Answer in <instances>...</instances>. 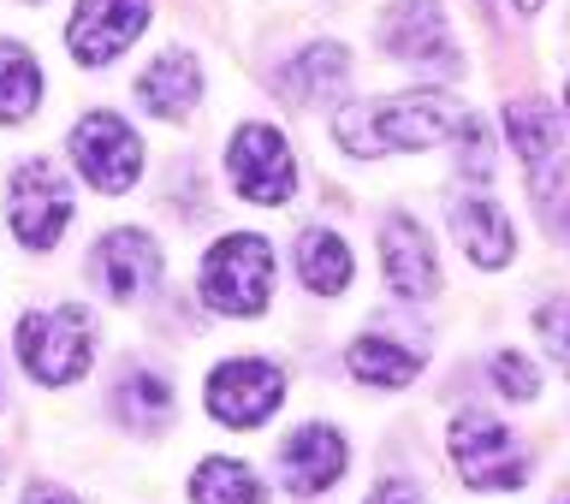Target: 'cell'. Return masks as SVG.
<instances>
[{
	"mask_svg": "<svg viewBox=\"0 0 570 504\" xmlns=\"http://www.w3.org/2000/svg\"><path fill=\"white\" fill-rule=\"evenodd\" d=\"M274 285V249L262 231H232L203 256V303L214 315H262Z\"/></svg>",
	"mask_w": 570,
	"mask_h": 504,
	"instance_id": "7a4b0ae2",
	"label": "cell"
},
{
	"mask_svg": "<svg viewBox=\"0 0 570 504\" xmlns=\"http://www.w3.org/2000/svg\"><path fill=\"white\" fill-rule=\"evenodd\" d=\"M279 475H285V487L292 493H327L338 475H345V439L333 434V427H321V422H309V427H297L292 439L279 445Z\"/></svg>",
	"mask_w": 570,
	"mask_h": 504,
	"instance_id": "4fadbf2b",
	"label": "cell"
},
{
	"mask_svg": "<svg viewBox=\"0 0 570 504\" xmlns=\"http://www.w3.org/2000/svg\"><path fill=\"white\" fill-rule=\"evenodd\" d=\"M285 398V374L274 363H256V356H238V363H220L208 381V416L226 427H262Z\"/></svg>",
	"mask_w": 570,
	"mask_h": 504,
	"instance_id": "ba28073f",
	"label": "cell"
},
{
	"mask_svg": "<svg viewBox=\"0 0 570 504\" xmlns=\"http://www.w3.org/2000/svg\"><path fill=\"white\" fill-rule=\"evenodd\" d=\"M345 363H351L356 381H368V386H410V381H416V368H422V350L399 345L392 333H363L351 345Z\"/></svg>",
	"mask_w": 570,
	"mask_h": 504,
	"instance_id": "e0dca14e",
	"label": "cell"
},
{
	"mask_svg": "<svg viewBox=\"0 0 570 504\" xmlns=\"http://www.w3.org/2000/svg\"><path fill=\"white\" fill-rule=\"evenodd\" d=\"M24 504H71V498H66L60 487H30V498H24Z\"/></svg>",
	"mask_w": 570,
	"mask_h": 504,
	"instance_id": "4316f807",
	"label": "cell"
},
{
	"mask_svg": "<svg viewBox=\"0 0 570 504\" xmlns=\"http://www.w3.org/2000/svg\"><path fill=\"white\" fill-rule=\"evenodd\" d=\"M452 231L463 238V256H470L475 267H505L517 256V231L488 196H463V202L452 208Z\"/></svg>",
	"mask_w": 570,
	"mask_h": 504,
	"instance_id": "2e32d148",
	"label": "cell"
},
{
	"mask_svg": "<svg viewBox=\"0 0 570 504\" xmlns=\"http://www.w3.org/2000/svg\"><path fill=\"white\" fill-rule=\"evenodd\" d=\"M381 42L392 60L404 66H434V71H458V48L452 30H445L440 0H392V12L381 18Z\"/></svg>",
	"mask_w": 570,
	"mask_h": 504,
	"instance_id": "30bf717a",
	"label": "cell"
},
{
	"mask_svg": "<svg viewBox=\"0 0 570 504\" xmlns=\"http://www.w3.org/2000/svg\"><path fill=\"white\" fill-rule=\"evenodd\" d=\"M564 101H570V89H564Z\"/></svg>",
	"mask_w": 570,
	"mask_h": 504,
	"instance_id": "f546056e",
	"label": "cell"
},
{
	"mask_svg": "<svg viewBox=\"0 0 570 504\" xmlns=\"http://www.w3.org/2000/svg\"><path fill=\"white\" fill-rule=\"evenodd\" d=\"M458 160H463V172H470V178H488L493 172V142H488V125H481L475 113L470 119H463L458 125Z\"/></svg>",
	"mask_w": 570,
	"mask_h": 504,
	"instance_id": "cb8c5ba5",
	"label": "cell"
},
{
	"mask_svg": "<svg viewBox=\"0 0 570 504\" xmlns=\"http://www.w3.org/2000/svg\"><path fill=\"white\" fill-rule=\"evenodd\" d=\"M89 267H96L101 291L114 297V303H125V297L149 291V285L160 279V249H155L149 231L119 226V231H107V238L96 244V256H89Z\"/></svg>",
	"mask_w": 570,
	"mask_h": 504,
	"instance_id": "8fae6325",
	"label": "cell"
},
{
	"mask_svg": "<svg viewBox=\"0 0 570 504\" xmlns=\"http://www.w3.org/2000/svg\"><path fill=\"white\" fill-rule=\"evenodd\" d=\"M297 274H303V285H309V291H321V297L345 291V285H351V249H345V238H338V231H327V226L303 231V238H297Z\"/></svg>",
	"mask_w": 570,
	"mask_h": 504,
	"instance_id": "ac0fdd59",
	"label": "cell"
},
{
	"mask_svg": "<svg viewBox=\"0 0 570 504\" xmlns=\"http://www.w3.org/2000/svg\"><path fill=\"white\" fill-rule=\"evenodd\" d=\"M505 131H511V149L523 155V167L534 178V196H552V185H559V172H564V149H559V119L547 113L534 96L523 101H511L505 107Z\"/></svg>",
	"mask_w": 570,
	"mask_h": 504,
	"instance_id": "7c38bea8",
	"label": "cell"
},
{
	"mask_svg": "<svg viewBox=\"0 0 570 504\" xmlns=\"http://www.w3.org/2000/svg\"><path fill=\"white\" fill-rule=\"evenodd\" d=\"M534 7H541V0H517V12H534Z\"/></svg>",
	"mask_w": 570,
	"mask_h": 504,
	"instance_id": "83f0119b",
	"label": "cell"
},
{
	"mask_svg": "<svg viewBox=\"0 0 570 504\" xmlns=\"http://www.w3.org/2000/svg\"><path fill=\"white\" fill-rule=\"evenodd\" d=\"M368 504H422V487L416 481H381V487L368 493Z\"/></svg>",
	"mask_w": 570,
	"mask_h": 504,
	"instance_id": "484cf974",
	"label": "cell"
},
{
	"mask_svg": "<svg viewBox=\"0 0 570 504\" xmlns=\"http://www.w3.org/2000/svg\"><path fill=\"white\" fill-rule=\"evenodd\" d=\"M119 409L131 422H142V427H160L173 416V392H167V381L160 374H131L125 381V392H119Z\"/></svg>",
	"mask_w": 570,
	"mask_h": 504,
	"instance_id": "7402d4cb",
	"label": "cell"
},
{
	"mask_svg": "<svg viewBox=\"0 0 570 504\" xmlns=\"http://www.w3.org/2000/svg\"><path fill=\"white\" fill-rule=\"evenodd\" d=\"M196 96H203V71H196V60L185 48H167L137 78V101L149 107V113H160V119H185L196 107Z\"/></svg>",
	"mask_w": 570,
	"mask_h": 504,
	"instance_id": "9a60e30c",
	"label": "cell"
},
{
	"mask_svg": "<svg viewBox=\"0 0 570 504\" xmlns=\"http://www.w3.org/2000/svg\"><path fill=\"white\" fill-rule=\"evenodd\" d=\"M142 24H149V0H78V12H71V24H66L71 60L78 66L119 60V53L137 42Z\"/></svg>",
	"mask_w": 570,
	"mask_h": 504,
	"instance_id": "9c48e42d",
	"label": "cell"
},
{
	"mask_svg": "<svg viewBox=\"0 0 570 504\" xmlns=\"http://www.w3.org/2000/svg\"><path fill=\"white\" fill-rule=\"evenodd\" d=\"M226 172H232L244 202H262V208L292 202V190H297L292 149H285V137L274 125H238V137L226 149Z\"/></svg>",
	"mask_w": 570,
	"mask_h": 504,
	"instance_id": "52a82bcc",
	"label": "cell"
},
{
	"mask_svg": "<svg viewBox=\"0 0 570 504\" xmlns=\"http://www.w3.org/2000/svg\"><path fill=\"white\" fill-rule=\"evenodd\" d=\"M345 71H351L345 48H309V53H297V60L279 71V83L292 89V101H327L333 89L345 83Z\"/></svg>",
	"mask_w": 570,
	"mask_h": 504,
	"instance_id": "ffe728a7",
	"label": "cell"
},
{
	"mask_svg": "<svg viewBox=\"0 0 570 504\" xmlns=\"http://www.w3.org/2000/svg\"><path fill=\"white\" fill-rule=\"evenodd\" d=\"M452 463L463 470L470 487H488V493H511L529 481V452L517 445L511 427H499L493 416H458L452 422Z\"/></svg>",
	"mask_w": 570,
	"mask_h": 504,
	"instance_id": "277c9868",
	"label": "cell"
},
{
	"mask_svg": "<svg viewBox=\"0 0 570 504\" xmlns=\"http://www.w3.org/2000/svg\"><path fill=\"white\" fill-rule=\"evenodd\" d=\"M534 333L547 338V350H552V363H559L570 374V297H552L541 315H534Z\"/></svg>",
	"mask_w": 570,
	"mask_h": 504,
	"instance_id": "603a6c76",
	"label": "cell"
},
{
	"mask_svg": "<svg viewBox=\"0 0 570 504\" xmlns=\"http://www.w3.org/2000/svg\"><path fill=\"white\" fill-rule=\"evenodd\" d=\"M190 504H262V481L232 457H208L190 475Z\"/></svg>",
	"mask_w": 570,
	"mask_h": 504,
	"instance_id": "44dd1931",
	"label": "cell"
},
{
	"mask_svg": "<svg viewBox=\"0 0 570 504\" xmlns=\"http://www.w3.org/2000/svg\"><path fill=\"white\" fill-rule=\"evenodd\" d=\"M470 119L445 89H404L386 101H345L333 113V137L351 155H374V149H434Z\"/></svg>",
	"mask_w": 570,
	"mask_h": 504,
	"instance_id": "6da1fadb",
	"label": "cell"
},
{
	"mask_svg": "<svg viewBox=\"0 0 570 504\" xmlns=\"http://www.w3.org/2000/svg\"><path fill=\"white\" fill-rule=\"evenodd\" d=\"M71 160H78L83 185H96L101 196H125L142 172V142L119 113H83L71 131Z\"/></svg>",
	"mask_w": 570,
	"mask_h": 504,
	"instance_id": "5b68a950",
	"label": "cell"
},
{
	"mask_svg": "<svg viewBox=\"0 0 570 504\" xmlns=\"http://www.w3.org/2000/svg\"><path fill=\"white\" fill-rule=\"evenodd\" d=\"M89 320L83 309H36L18 320V363H24L36 381H83L89 368Z\"/></svg>",
	"mask_w": 570,
	"mask_h": 504,
	"instance_id": "3957f363",
	"label": "cell"
},
{
	"mask_svg": "<svg viewBox=\"0 0 570 504\" xmlns=\"http://www.w3.org/2000/svg\"><path fill=\"white\" fill-rule=\"evenodd\" d=\"M71 220V190L48 160H24L7 190V226L24 249H53Z\"/></svg>",
	"mask_w": 570,
	"mask_h": 504,
	"instance_id": "8992f818",
	"label": "cell"
},
{
	"mask_svg": "<svg viewBox=\"0 0 570 504\" xmlns=\"http://www.w3.org/2000/svg\"><path fill=\"white\" fill-rule=\"evenodd\" d=\"M493 381H499V392H505V398H534V392H541V381H534V363H529V356H517V350L493 356Z\"/></svg>",
	"mask_w": 570,
	"mask_h": 504,
	"instance_id": "d4e9b609",
	"label": "cell"
},
{
	"mask_svg": "<svg viewBox=\"0 0 570 504\" xmlns=\"http://www.w3.org/2000/svg\"><path fill=\"white\" fill-rule=\"evenodd\" d=\"M559 504H570V493H564V498H559Z\"/></svg>",
	"mask_w": 570,
	"mask_h": 504,
	"instance_id": "f1b7e54d",
	"label": "cell"
},
{
	"mask_svg": "<svg viewBox=\"0 0 570 504\" xmlns=\"http://www.w3.org/2000/svg\"><path fill=\"white\" fill-rule=\"evenodd\" d=\"M42 101V66L30 60V48L0 42V125H18Z\"/></svg>",
	"mask_w": 570,
	"mask_h": 504,
	"instance_id": "d6986e66",
	"label": "cell"
},
{
	"mask_svg": "<svg viewBox=\"0 0 570 504\" xmlns=\"http://www.w3.org/2000/svg\"><path fill=\"white\" fill-rule=\"evenodd\" d=\"M381 267H386V279H392L399 297H428L440 285L434 249H428L422 226L410 220V214H392V220L381 226Z\"/></svg>",
	"mask_w": 570,
	"mask_h": 504,
	"instance_id": "5bb4252c",
	"label": "cell"
}]
</instances>
